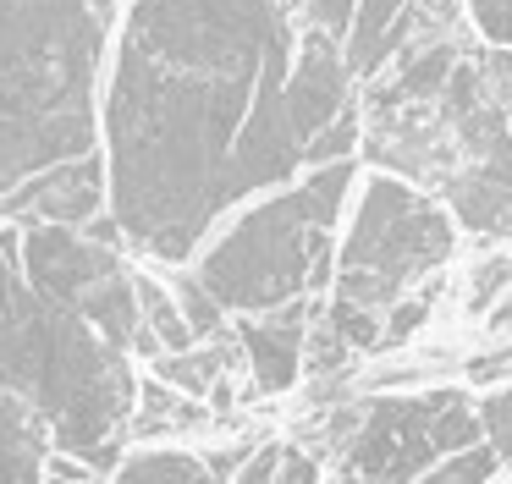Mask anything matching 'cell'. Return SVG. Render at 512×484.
<instances>
[{
	"mask_svg": "<svg viewBox=\"0 0 512 484\" xmlns=\"http://www.w3.org/2000/svg\"><path fill=\"white\" fill-rule=\"evenodd\" d=\"M358 193V160L314 165L298 182L243 204L188 264L232 319L325 303L336 281V242Z\"/></svg>",
	"mask_w": 512,
	"mask_h": 484,
	"instance_id": "obj_5",
	"label": "cell"
},
{
	"mask_svg": "<svg viewBox=\"0 0 512 484\" xmlns=\"http://www.w3.org/2000/svg\"><path fill=\"white\" fill-rule=\"evenodd\" d=\"M479 396H463L452 385L419 396H375L353 413V429L336 440V479L353 484H413L435 462L479 446Z\"/></svg>",
	"mask_w": 512,
	"mask_h": 484,
	"instance_id": "obj_6",
	"label": "cell"
},
{
	"mask_svg": "<svg viewBox=\"0 0 512 484\" xmlns=\"http://www.w3.org/2000/svg\"><path fill=\"white\" fill-rule=\"evenodd\" d=\"M298 44L281 0H127L100 94L127 253L182 270L221 220L309 171Z\"/></svg>",
	"mask_w": 512,
	"mask_h": 484,
	"instance_id": "obj_1",
	"label": "cell"
},
{
	"mask_svg": "<svg viewBox=\"0 0 512 484\" xmlns=\"http://www.w3.org/2000/svg\"><path fill=\"white\" fill-rule=\"evenodd\" d=\"M45 484H67V479H50V473H45Z\"/></svg>",
	"mask_w": 512,
	"mask_h": 484,
	"instance_id": "obj_20",
	"label": "cell"
},
{
	"mask_svg": "<svg viewBox=\"0 0 512 484\" xmlns=\"http://www.w3.org/2000/svg\"><path fill=\"white\" fill-rule=\"evenodd\" d=\"M501 468H507V462L490 451V440H479V446H468V451H457V457L435 462V468L424 473V479H413V484H490Z\"/></svg>",
	"mask_w": 512,
	"mask_h": 484,
	"instance_id": "obj_13",
	"label": "cell"
},
{
	"mask_svg": "<svg viewBox=\"0 0 512 484\" xmlns=\"http://www.w3.org/2000/svg\"><path fill=\"white\" fill-rule=\"evenodd\" d=\"M127 259L122 248L94 242L83 226H50V220H23V275L39 286L45 297L67 303L72 314H83L94 292L111 275H122Z\"/></svg>",
	"mask_w": 512,
	"mask_h": 484,
	"instance_id": "obj_7",
	"label": "cell"
},
{
	"mask_svg": "<svg viewBox=\"0 0 512 484\" xmlns=\"http://www.w3.org/2000/svg\"><path fill=\"white\" fill-rule=\"evenodd\" d=\"M463 6L490 50H512V0H463Z\"/></svg>",
	"mask_w": 512,
	"mask_h": 484,
	"instance_id": "obj_15",
	"label": "cell"
},
{
	"mask_svg": "<svg viewBox=\"0 0 512 484\" xmlns=\"http://www.w3.org/2000/svg\"><path fill=\"white\" fill-rule=\"evenodd\" d=\"M254 446L193 451V446H138L116 462L105 484H232Z\"/></svg>",
	"mask_w": 512,
	"mask_h": 484,
	"instance_id": "obj_11",
	"label": "cell"
},
{
	"mask_svg": "<svg viewBox=\"0 0 512 484\" xmlns=\"http://www.w3.org/2000/svg\"><path fill=\"white\" fill-rule=\"evenodd\" d=\"M479 429H485L490 451H496L501 462H512V380L490 385V391L479 396Z\"/></svg>",
	"mask_w": 512,
	"mask_h": 484,
	"instance_id": "obj_14",
	"label": "cell"
},
{
	"mask_svg": "<svg viewBox=\"0 0 512 484\" xmlns=\"http://www.w3.org/2000/svg\"><path fill=\"white\" fill-rule=\"evenodd\" d=\"M0 391L23 396L56 451L111 479L133 440L138 374L122 347L23 275V226H0Z\"/></svg>",
	"mask_w": 512,
	"mask_h": 484,
	"instance_id": "obj_2",
	"label": "cell"
},
{
	"mask_svg": "<svg viewBox=\"0 0 512 484\" xmlns=\"http://www.w3.org/2000/svg\"><path fill=\"white\" fill-rule=\"evenodd\" d=\"M353 11L358 0H303V17H309L314 33H331L336 44L347 39V28H353Z\"/></svg>",
	"mask_w": 512,
	"mask_h": 484,
	"instance_id": "obj_16",
	"label": "cell"
},
{
	"mask_svg": "<svg viewBox=\"0 0 512 484\" xmlns=\"http://www.w3.org/2000/svg\"><path fill=\"white\" fill-rule=\"evenodd\" d=\"M111 209V171H105V154H83V160L50 165L34 182H23L17 193L0 198V215L6 220H50V226H89Z\"/></svg>",
	"mask_w": 512,
	"mask_h": 484,
	"instance_id": "obj_8",
	"label": "cell"
},
{
	"mask_svg": "<svg viewBox=\"0 0 512 484\" xmlns=\"http://www.w3.org/2000/svg\"><path fill=\"white\" fill-rule=\"evenodd\" d=\"M490 325H496V330H512V297L496 308V314H490Z\"/></svg>",
	"mask_w": 512,
	"mask_h": 484,
	"instance_id": "obj_18",
	"label": "cell"
},
{
	"mask_svg": "<svg viewBox=\"0 0 512 484\" xmlns=\"http://www.w3.org/2000/svg\"><path fill=\"white\" fill-rule=\"evenodd\" d=\"M105 28L94 0H0V198L100 149Z\"/></svg>",
	"mask_w": 512,
	"mask_h": 484,
	"instance_id": "obj_3",
	"label": "cell"
},
{
	"mask_svg": "<svg viewBox=\"0 0 512 484\" xmlns=\"http://www.w3.org/2000/svg\"><path fill=\"white\" fill-rule=\"evenodd\" d=\"M430 28H435V17H424L413 0H358L353 28H347V39H342L353 83H375V77Z\"/></svg>",
	"mask_w": 512,
	"mask_h": 484,
	"instance_id": "obj_10",
	"label": "cell"
},
{
	"mask_svg": "<svg viewBox=\"0 0 512 484\" xmlns=\"http://www.w3.org/2000/svg\"><path fill=\"white\" fill-rule=\"evenodd\" d=\"M56 435L50 424L23 402L0 391V484H45Z\"/></svg>",
	"mask_w": 512,
	"mask_h": 484,
	"instance_id": "obj_12",
	"label": "cell"
},
{
	"mask_svg": "<svg viewBox=\"0 0 512 484\" xmlns=\"http://www.w3.org/2000/svg\"><path fill=\"white\" fill-rule=\"evenodd\" d=\"M501 88V99H507V116H512V83H496Z\"/></svg>",
	"mask_w": 512,
	"mask_h": 484,
	"instance_id": "obj_19",
	"label": "cell"
},
{
	"mask_svg": "<svg viewBox=\"0 0 512 484\" xmlns=\"http://www.w3.org/2000/svg\"><path fill=\"white\" fill-rule=\"evenodd\" d=\"M320 308L325 303H292V308H276V314L232 319V336L243 347L248 380H254L259 396H281L303 380V369H309V330L320 319Z\"/></svg>",
	"mask_w": 512,
	"mask_h": 484,
	"instance_id": "obj_9",
	"label": "cell"
},
{
	"mask_svg": "<svg viewBox=\"0 0 512 484\" xmlns=\"http://www.w3.org/2000/svg\"><path fill=\"white\" fill-rule=\"evenodd\" d=\"M457 220L435 193L408 176L369 171L358 176L342 242H336V281L309 330V369H336L347 352H380L386 325L408 297L430 292L435 275L457 253Z\"/></svg>",
	"mask_w": 512,
	"mask_h": 484,
	"instance_id": "obj_4",
	"label": "cell"
},
{
	"mask_svg": "<svg viewBox=\"0 0 512 484\" xmlns=\"http://www.w3.org/2000/svg\"><path fill=\"white\" fill-rule=\"evenodd\" d=\"M413 6H419L424 17H435V22H452L457 17V0H413Z\"/></svg>",
	"mask_w": 512,
	"mask_h": 484,
	"instance_id": "obj_17",
	"label": "cell"
}]
</instances>
